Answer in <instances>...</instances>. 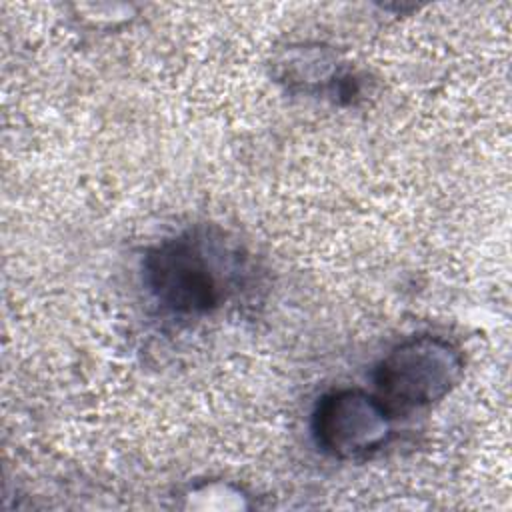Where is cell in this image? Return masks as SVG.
<instances>
[{
	"label": "cell",
	"mask_w": 512,
	"mask_h": 512,
	"mask_svg": "<svg viewBox=\"0 0 512 512\" xmlns=\"http://www.w3.org/2000/svg\"><path fill=\"white\" fill-rule=\"evenodd\" d=\"M230 250L208 230H186L152 246L144 256V284L166 312L200 316L216 310L238 268Z\"/></svg>",
	"instance_id": "6da1fadb"
},
{
	"label": "cell",
	"mask_w": 512,
	"mask_h": 512,
	"mask_svg": "<svg viewBox=\"0 0 512 512\" xmlns=\"http://www.w3.org/2000/svg\"><path fill=\"white\" fill-rule=\"evenodd\" d=\"M464 358L442 336H410L396 344L376 366L374 384L380 400L394 410L430 406L460 380Z\"/></svg>",
	"instance_id": "7a4b0ae2"
},
{
	"label": "cell",
	"mask_w": 512,
	"mask_h": 512,
	"mask_svg": "<svg viewBox=\"0 0 512 512\" xmlns=\"http://www.w3.org/2000/svg\"><path fill=\"white\" fill-rule=\"evenodd\" d=\"M392 412L378 394L340 388L324 394L312 412L316 446L340 460L376 452L388 442Z\"/></svg>",
	"instance_id": "3957f363"
}]
</instances>
